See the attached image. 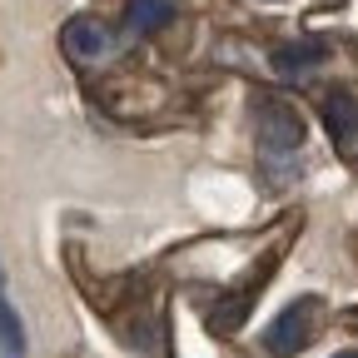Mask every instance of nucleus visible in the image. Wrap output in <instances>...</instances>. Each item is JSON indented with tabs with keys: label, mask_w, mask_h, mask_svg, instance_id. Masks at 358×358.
I'll use <instances>...</instances> for the list:
<instances>
[{
	"label": "nucleus",
	"mask_w": 358,
	"mask_h": 358,
	"mask_svg": "<svg viewBox=\"0 0 358 358\" xmlns=\"http://www.w3.org/2000/svg\"><path fill=\"white\" fill-rule=\"evenodd\" d=\"M324 124L334 129L338 145L358 140V95H353V90H329V95H324Z\"/></svg>",
	"instance_id": "39448f33"
},
{
	"label": "nucleus",
	"mask_w": 358,
	"mask_h": 358,
	"mask_svg": "<svg viewBox=\"0 0 358 358\" xmlns=\"http://www.w3.org/2000/svg\"><path fill=\"white\" fill-rule=\"evenodd\" d=\"M0 353H6V358L25 353V329H20V313L6 299V274H0Z\"/></svg>",
	"instance_id": "0eeeda50"
},
{
	"label": "nucleus",
	"mask_w": 358,
	"mask_h": 358,
	"mask_svg": "<svg viewBox=\"0 0 358 358\" xmlns=\"http://www.w3.org/2000/svg\"><path fill=\"white\" fill-rule=\"evenodd\" d=\"M129 30H140V35H150V30H164L169 25V15H174V6L169 0H129Z\"/></svg>",
	"instance_id": "6e6552de"
},
{
	"label": "nucleus",
	"mask_w": 358,
	"mask_h": 358,
	"mask_svg": "<svg viewBox=\"0 0 358 358\" xmlns=\"http://www.w3.org/2000/svg\"><path fill=\"white\" fill-rule=\"evenodd\" d=\"M329 50L324 45H313V40H299V45H279L274 50V70L279 75H303V70H313Z\"/></svg>",
	"instance_id": "423d86ee"
},
{
	"label": "nucleus",
	"mask_w": 358,
	"mask_h": 358,
	"mask_svg": "<svg viewBox=\"0 0 358 358\" xmlns=\"http://www.w3.org/2000/svg\"><path fill=\"white\" fill-rule=\"evenodd\" d=\"M60 45H65L70 60H100L115 40H110V25H105V20H95V15H75V20L60 30Z\"/></svg>",
	"instance_id": "20e7f679"
},
{
	"label": "nucleus",
	"mask_w": 358,
	"mask_h": 358,
	"mask_svg": "<svg viewBox=\"0 0 358 358\" xmlns=\"http://www.w3.org/2000/svg\"><path fill=\"white\" fill-rule=\"evenodd\" d=\"M268 268H274V259H264L254 274L234 289V294H224L214 308H209V329L214 334H234V329H244V319H249V308H254V299H259V279L268 274Z\"/></svg>",
	"instance_id": "7ed1b4c3"
},
{
	"label": "nucleus",
	"mask_w": 358,
	"mask_h": 358,
	"mask_svg": "<svg viewBox=\"0 0 358 358\" xmlns=\"http://www.w3.org/2000/svg\"><path fill=\"white\" fill-rule=\"evenodd\" d=\"M259 145L268 155H289L303 145V115L284 100H259Z\"/></svg>",
	"instance_id": "f03ea898"
},
{
	"label": "nucleus",
	"mask_w": 358,
	"mask_h": 358,
	"mask_svg": "<svg viewBox=\"0 0 358 358\" xmlns=\"http://www.w3.org/2000/svg\"><path fill=\"white\" fill-rule=\"evenodd\" d=\"M334 358H358V348H343V353H334Z\"/></svg>",
	"instance_id": "1a4fd4ad"
},
{
	"label": "nucleus",
	"mask_w": 358,
	"mask_h": 358,
	"mask_svg": "<svg viewBox=\"0 0 358 358\" xmlns=\"http://www.w3.org/2000/svg\"><path fill=\"white\" fill-rule=\"evenodd\" d=\"M313 329H319V299H294V303L279 313V319L268 324L264 348L274 353V358H294V353H303V348H308Z\"/></svg>",
	"instance_id": "f257e3e1"
}]
</instances>
